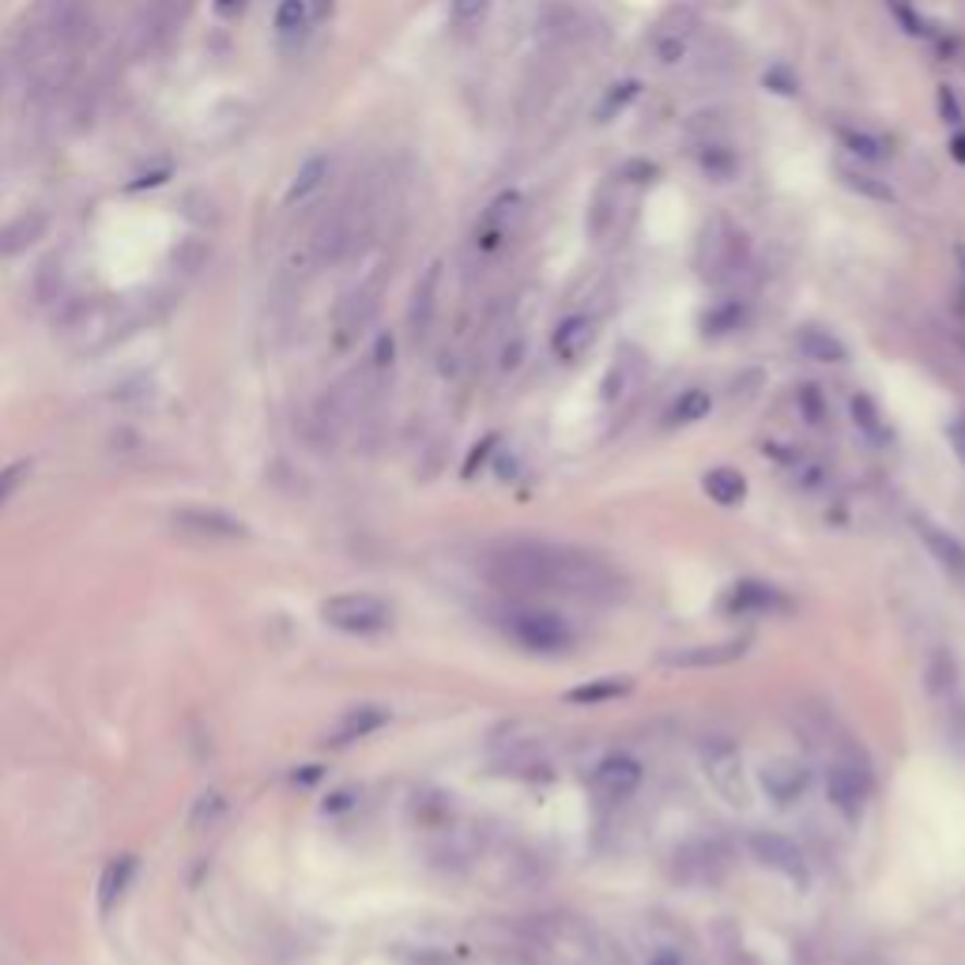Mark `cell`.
Masks as SVG:
<instances>
[{"label": "cell", "instance_id": "6da1fadb", "mask_svg": "<svg viewBox=\"0 0 965 965\" xmlns=\"http://www.w3.org/2000/svg\"><path fill=\"white\" fill-rule=\"evenodd\" d=\"M487 581L517 596H570V600H615L623 581L603 559L554 543H510L487 559Z\"/></svg>", "mask_w": 965, "mask_h": 965}, {"label": "cell", "instance_id": "7a4b0ae2", "mask_svg": "<svg viewBox=\"0 0 965 965\" xmlns=\"http://www.w3.org/2000/svg\"><path fill=\"white\" fill-rule=\"evenodd\" d=\"M498 626L532 652H562L574 642V630L559 611L532 608V603H513V608L498 611Z\"/></svg>", "mask_w": 965, "mask_h": 965}, {"label": "cell", "instance_id": "3957f363", "mask_svg": "<svg viewBox=\"0 0 965 965\" xmlns=\"http://www.w3.org/2000/svg\"><path fill=\"white\" fill-rule=\"evenodd\" d=\"M392 603L378 593H337L321 603L325 626L340 630V634L370 637L392 626Z\"/></svg>", "mask_w": 965, "mask_h": 965}, {"label": "cell", "instance_id": "277c9868", "mask_svg": "<svg viewBox=\"0 0 965 965\" xmlns=\"http://www.w3.org/2000/svg\"><path fill=\"white\" fill-rule=\"evenodd\" d=\"M747 257H750V245L743 239L740 227H732L728 219H717V223L706 227L698 245V265L706 280L713 283L732 280V276H740V268L747 265Z\"/></svg>", "mask_w": 965, "mask_h": 965}, {"label": "cell", "instance_id": "5b68a950", "mask_svg": "<svg viewBox=\"0 0 965 965\" xmlns=\"http://www.w3.org/2000/svg\"><path fill=\"white\" fill-rule=\"evenodd\" d=\"M701 773L706 781L717 789V796L732 807H747L750 804V784H747V770H743V755L735 743L728 740H709L701 743Z\"/></svg>", "mask_w": 965, "mask_h": 965}, {"label": "cell", "instance_id": "8992f818", "mask_svg": "<svg viewBox=\"0 0 965 965\" xmlns=\"http://www.w3.org/2000/svg\"><path fill=\"white\" fill-rule=\"evenodd\" d=\"M747 848H750V856L762 864V868L784 875V879L796 882V887H807V860H804V853H799V845L792 838L773 833V830H755L747 838Z\"/></svg>", "mask_w": 965, "mask_h": 965}, {"label": "cell", "instance_id": "52a82bcc", "mask_svg": "<svg viewBox=\"0 0 965 965\" xmlns=\"http://www.w3.org/2000/svg\"><path fill=\"white\" fill-rule=\"evenodd\" d=\"M521 219H525V196H521V193H502L487 211H482V219L476 227V249L479 253L505 249V242L517 234Z\"/></svg>", "mask_w": 965, "mask_h": 965}, {"label": "cell", "instance_id": "ba28073f", "mask_svg": "<svg viewBox=\"0 0 965 965\" xmlns=\"http://www.w3.org/2000/svg\"><path fill=\"white\" fill-rule=\"evenodd\" d=\"M826 799H830L833 811H841L845 819H860L864 804H868V781L856 766L848 762H833L826 770Z\"/></svg>", "mask_w": 965, "mask_h": 965}, {"label": "cell", "instance_id": "9c48e42d", "mask_svg": "<svg viewBox=\"0 0 965 965\" xmlns=\"http://www.w3.org/2000/svg\"><path fill=\"white\" fill-rule=\"evenodd\" d=\"M762 789L770 792L777 807H789L811 789V770L804 762H792V758H777V762L762 766Z\"/></svg>", "mask_w": 965, "mask_h": 965}, {"label": "cell", "instance_id": "30bf717a", "mask_svg": "<svg viewBox=\"0 0 965 965\" xmlns=\"http://www.w3.org/2000/svg\"><path fill=\"white\" fill-rule=\"evenodd\" d=\"M642 762L630 755H608L600 766L593 770V784L600 796L608 799H626L634 796L637 789H642Z\"/></svg>", "mask_w": 965, "mask_h": 965}, {"label": "cell", "instance_id": "8fae6325", "mask_svg": "<svg viewBox=\"0 0 965 965\" xmlns=\"http://www.w3.org/2000/svg\"><path fill=\"white\" fill-rule=\"evenodd\" d=\"M174 525L185 536H204V539H245V525L239 517L223 510H204V505H193V510H178Z\"/></svg>", "mask_w": 965, "mask_h": 965}, {"label": "cell", "instance_id": "7c38bea8", "mask_svg": "<svg viewBox=\"0 0 965 965\" xmlns=\"http://www.w3.org/2000/svg\"><path fill=\"white\" fill-rule=\"evenodd\" d=\"M389 724V709L386 706H351L347 713L337 717V724L329 728L325 743L329 747H347V743H358L366 735H374L378 728Z\"/></svg>", "mask_w": 965, "mask_h": 965}, {"label": "cell", "instance_id": "4fadbf2b", "mask_svg": "<svg viewBox=\"0 0 965 965\" xmlns=\"http://www.w3.org/2000/svg\"><path fill=\"white\" fill-rule=\"evenodd\" d=\"M747 652V642H713V645H683L675 652H664V668H724Z\"/></svg>", "mask_w": 965, "mask_h": 965}, {"label": "cell", "instance_id": "5bb4252c", "mask_svg": "<svg viewBox=\"0 0 965 965\" xmlns=\"http://www.w3.org/2000/svg\"><path fill=\"white\" fill-rule=\"evenodd\" d=\"M136 875V856H113L102 868V879H98V913L102 917H113L125 902L129 887H133Z\"/></svg>", "mask_w": 965, "mask_h": 965}, {"label": "cell", "instance_id": "9a60e30c", "mask_svg": "<svg viewBox=\"0 0 965 965\" xmlns=\"http://www.w3.org/2000/svg\"><path fill=\"white\" fill-rule=\"evenodd\" d=\"M593 343H596V321H593V317H585V314L566 317V321H562L559 329H554V337H551V347H554V355H559L562 363H577V358L585 355Z\"/></svg>", "mask_w": 965, "mask_h": 965}, {"label": "cell", "instance_id": "2e32d148", "mask_svg": "<svg viewBox=\"0 0 965 965\" xmlns=\"http://www.w3.org/2000/svg\"><path fill=\"white\" fill-rule=\"evenodd\" d=\"M728 608L740 611V615H762V611H784L789 600L781 596V588L762 585V581H743L728 596Z\"/></svg>", "mask_w": 965, "mask_h": 965}, {"label": "cell", "instance_id": "e0dca14e", "mask_svg": "<svg viewBox=\"0 0 965 965\" xmlns=\"http://www.w3.org/2000/svg\"><path fill=\"white\" fill-rule=\"evenodd\" d=\"M917 536L928 543V551L936 554L939 566L951 570V574H965V547L951 536V532L939 528L936 521H928V517H917Z\"/></svg>", "mask_w": 965, "mask_h": 965}, {"label": "cell", "instance_id": "ac0fdd59", "mask_svg": "<svg viewBox=\"0 0 965 965\" xmlns=\"http://www.w3.org/2000/svg\"><path fill=\"white\" fill-rule=\"evenodd\" d=\"M374 306H378V283H366V288H358L347 302H343L340 314H337L340 343H347V340H355V337H358V329H363V325L370 321Z\"/></svg>", "mask_w": 965, "mask_h": 965}, {"label": "cell", "instance_id": "d6986e66", "mask_svg": "<svg viewBox=\"0 0 965 965\" xmlns=\"http://www.w3.org/2000/svg\"><path fill=\"white\" fill-rule=\"evenodd\" d=\"M438 280H441V268L430 265L427 276H423L419 291H415V306H412V337L415 340H427L430 329H435V314H438Z\"/></svg>", "mask_w": 965, "mask_h": 965}, {"label": "cell", "instance_id": "ffe728a7", "mask_svg": "<svg viewBox=\"0 0 965 965\" xmlns=\"http://www.w3.org/2000/svg\"><path fill=\"white\" fill-rule=\"evenodd\" d=\"M796 343L799 351H804L807 358H815V363H845V343H841L833 332L826 329H815V325H807V329L796 332Z\"/></svg>", "mask_w": 965, "mask_h": 965}, {"label": "cell", "instance_id": "44dd1931", "mask_svg": "<svg viewBox=\"0 0 965 965\" xmlns=\"http://www.w3.org/2000/svg\"><path fill=\"white\" fill-rule=\"evenodd\" d=\"M329 170H332L329 155H309V159L298 167V174H294V182L288 190V204H298V200H306L309 193L321 190V185L329 182Z\"/></svg>", "mask_w": 965, "mask_h": 965}, {"label": "cell", "instance_id": "7402d4cb", "mask_svg": "<svg viewBox=\"0 0 965 965\" xmlns=\"http://www.w3.org/2000/svg\"><path fill=\"white\" fill-rule=\"evenodd\" d=\"M713 412V396H709L706 389H686L683 396L672 404V412H668V427H691V423L706 419V415Z\"/></svg>", "mask_w": 965, "mask_h": 965}, {"label": "cell", "instance_id": "603a6c76", "mask_svg": "<svg viewBox=\"0 0 965 965\" xmlns=\"http://www.w3.org/2000/svg\"><path fill=\"white\" fill-rule=\"evenodd\" d=\"M838 178H841V185H845V190L868 196V200H879V204H890V200H894V190H890V185L882 182V178L864 174V170L848 167V162H838Z\"/></svg>", "mask_w": 965, "mask_h": 965}, {"label": "cell", "instance_id": "cb8c5ba5", "mask_svg": "<svg viewBox=\"0 0 965 965\" xmlns=\"http://www.w3.org/2000/svg\"><path fill=\"white\" fill-rule=\"evenodd\" d=\"M706 494L721 505H740L743 494H747V479L732 468H713L706 476Z\"/></svg>", "mask_w": 965, "mask_h": 965}, {"label": "cell", "instance_id": "d4e9b609", "mask_svg": "<svg viewBox=\"0 0 965 965\" xmlns=\"http://www.w3.org/2000/svg\"><path fill=\"white\" fill-rule=\"evenodd\" d=\"M623 694H630V679H596V683H585V686H577V691H570L566 698L577 701V706H600V701L623 698Z\"/></svg>", "mask_w": 965, "mask_h": 965}, {"label": "cell", "instance_id": "484cf974", "mask_svg": "<svg viewBox=\"0 0 965 965\" xmlns=\"http://www.w3.org/2000/svg\"><path fill=\"white\" fill-rule=\"evenodd\" d=\"M490 15V0H453L449 4V23L453 30H476Z\"/></svg>", "mask_w": 965, "mask_h": 965}, {"label": "cell", "instance_id": "4316f807", "mask_svg": "<svg viewBox=\"0 0 965 965\" xmlns=\"http://www.w3.org/2000/svg\"><path fill=\"white\" fill-rule=\"evenodd\" d=\"M306 23H309L306 0H280V8H276V27H280L283 35H302Z\"/></svg>", "mask_w": 965, "mask_h": 965}, {"label": "cell", "instance_id": "83f0119b", "mask_svg": "<svg viewBox=\"0 0 965 965\" xmlns=\"http://www.w3.org/2000/svg\"><path fill=\"white\" fill-rule=\"evenodd\" d=\"M634 98H637V84H634V80H626V84H615L608 95H603V102L596 106V118H600V121H611V118H615V113H623L626 106L634 102Z\"/></svg>", "mask_w": 965, "mask_h": 965}, {"label": "cell", "instance_id": "f1b7e54d", "mask_svg": "<svg viewBox=\"0 0 965 965\" xmlns=\"http://www.w3.org/2000/svg\"><path fill=\"white\" fill-rule=\"evenodd\" d=\"M841 141H845L848 151L860 155V159H882V155H887L882 141H875V136H868V133H853V129H841Z\"/></svg>", "mask_w": 965, "mask_h": 965}, {"label": "cell", "instance_id": "f546056e", "mask_svg": "<svg viewBox=\"0 0 965 965\" xmlns=\"http://www.w3.org/2000/svg\"><path fill=\"white\" fill-rule=\"evenodd\" d=\"M887 4H890V12L897 15V23L909 30V35H928V23L920 20V12L909 4V0H887Z\"/></svg>", "mask_w": 965, "mask_h": 965}, {"label": "cell", "instance_id": "4dcf8cb0", "mask_svg": "<svg viewBox=\"0 0 965 965\" xmlns=\"http://www.w3.org/2000/svg\"><path fill=\"white\" fill-rule=\"evenodd\" d=\"M27 468H30L27 461H20V464H8V468H0V505H4L8 498H12L15 490L23 487V479H27Z\"/></svg>", "mask_w": 965, "mask_h": 965}, {"label": "cell", "instance_id": "1f68e13d", "mask_svg": "<svg viewBox=\"0 0 965 965\" xmlns=\"http://www.w3.org/2000/svg\"><path fill=\"white\" fill-rule=\"evenodd\" d=\"M939 118H943L946 125H954V129L962 125V106H958V98H954L951 87H939Z\"/></svg>", "mask_w": 965, "mask_h": 965}, {"label": "cell", "instance_id": "d6a6232c", "mask_svg": "<svg viewBox=\"0 0 965 965\" xmlns=\"http://www.w3.org/2000/svg\"><path fill=\"white\" fill-rule=\"evenodd\" d=\"M946 438H951V449H954V453H958V461L965 464V415H962V419H954V423H951Z\"/></svg>", "mask_w": 965, "mask_h": 965}, {"label": "cell", "instance_id": "836d02e7", "mask_svg": "<svg viewBox=\"0 0 965 965\" xmlns=\"http://www.w3.org/2000/svg\"><path fill=\"white\" fill-rule=\"evenodd\" d=\"M216 8H219V15H239L245 8V0H216Z\"/></svg>", "mask_w": 965, "mask_h": 965}, {"label": "cell", "instance_id": "e575fe53", "mask_svg": "<svg viewBox=\"0 0 965 965\" xmlns=\"http://www.w3.org/2000/svg\"><path fill=\"white\" fill-rule=\"evenodd\" d=\"M951 155H954V159H958V162H965V133H958V136H954V141H951Z\"/></svg>", "mask_w": 965, "mask_h": 965}]
</instances>
